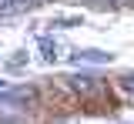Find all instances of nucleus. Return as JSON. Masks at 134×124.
<instances>
[{
    "label": "nucleus",
    "instance_id": "nucleus-1",
    "mask_svg": "<svg viewBox=\"0 0 134 124\" xmlns=\"http://www.w3.org/2000/svg\"><path fill=\"white\" fill-rule=\"evenodd\" d=\"M17 10V0H0V14H14Z\"/></svg>",
    "mask_w": 134,
    "mask_h": 124
},
{
    "label": "nucleus",
    "instance_id": "nucleus-2",
    "mask_svg": "<svg viewBox=\"0 0 134 124\" xmlns=\"http://www.w3.org/2000/svg\"><path fill=\"white\" fill-rule=\"evenodd\" d=\"M124 87H127V91L134 94V74H127V77H124Z\"/></svg>",
    "mask_w": 134,
    "mask_h": 124
},
{
    "label": "nucleus",
    "instance_id": "nucleus-3",
    "mask_svg": "<svg viewBox=\"0 0 134 124\" xmlns=\"http://www.w3.org/2000/svg\"><path fill=\"white\" fill-rule=\"evenodd\" d=\"M27 3H40V0H17V7H27Z\"/></svg>",
    "mask_w": 134,
    "mask_h": 124
},
{
    "label": "nucleus",
    "instance_id": "nucleus-4",
    "mask_svg": "<svg viewBox=\"0 0 134 124\" xmlns=\"http://www.w3.org/2000/svg\"><path fill=\"white\" fill-rule=\"evenodd\" d=\"M0 87H3V81H0Z\"/></svg>",
    "mask_w": 134,
    "mask_h": 124
}]
</instances>
